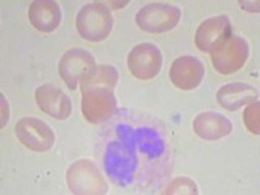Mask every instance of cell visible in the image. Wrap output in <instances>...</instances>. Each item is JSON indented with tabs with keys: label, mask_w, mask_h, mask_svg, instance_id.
<instances>
[{
	"label": "cell",
	"mask_w": 260,
	"mask_h": 195,
	"mask_svg": "<svg viewBox=\"0 0 260 195\" xmlns=\"http://www.w3.org/2000/svg\"><path fill=\"white\" fill-rule=\"evenodd\" d=\"M104 143L103 166L118 186H147L166 169L168 145L162 130L142 118L118 117Z\"/></svg>",
	"instance_id": "obj_1"
},
{
	"label": "cell",
	"mask_w": 260,
	"mask_h": 195,
	"mask_svg": "<svg viewBox=\"0 0 260 195\" xmlns=\"http://www.w3.org/2000/svg\"><path fill=\"white\" fill-rule=\"evenodd\" d=\"M77 31L89 42H102L108 38L113 27V17L104 3L86 4L76 18Z\"/></svg>",
	"instance_id": "obj_2"
},
{
	"label": "cell",
	"mask_w": 260,
	"mask_h": 195,
	"mask_svg": "<svg viewBox=\"0 0 260 195\" xmlns=\"http://www.w3.org/2000/svg\"><path fill=\"white\" fill-rule=\"evenodd\" d=\"M67 183L74 194H106L108 183L91 160L74 161L67 171Z\"/></svg>",
	"instance_id": "obj_3"
},
{
	"label": "cell",
	"mask_w": 260,
	"mask_h": 195,
	"mask_svg": "<svg viewBox=\"0 0 260 195\" xmlns=\"http://www.w3.org/2000/svg\"><path fill=\"white\" fill-rule=\"evenodd\" d=\"M181 11L178 7L167 3H150L137 13V25L147 32H166L180 22Z\"/></svg>",
	"instance_id": "obj_4"
},
{
	"label": "cell",
	"mask_w": 260,
	"mask_h": 195,
	"mask_svg": "<svg viewBox=\"0 0 260 195\" xmlns=\"http://www.w3.org/2000/svg\"><path fill=\"white\" fill-rule=\"evenodd\" d=\"M247 42L238 36H231L211 52L213 67L224 76L240 71L247 61Z\"/></svg>",
	"instance_id": "obj_5"
},
{
	"label": "cell",
	"mask_w": 260,
	"mask_h": 195,
	"mask_svg": "<svg viewBox=\"0 0 260 195\" xmlns=\"http://www.w3.org/2000/svg\"><path fill=\"white\" fill-rule=\"evenodd\" d=\"M95 59L89 51L82 48H73L62 55L59 62V74L65 85L71 90L77 89L92 69L95 68Z\"/></svg>",
	"instance_id": "obj_6"
},
{
	"label": "cell",
	"mask_w": 260,
	"mask_h": 195,
	"mask_svg": "<svg viewBox=\"0 0 260 195\" xmlns=\"http://www.w3.org/2000/svg\"><path fill=\"white\" fill-rule=\"evenodd\" d=\"M16 136L29 150L46 152L55 143V133L45 121L37 117H24L16 124Z\"/></svg>",
	"instance_id": "obj_7"
},
{
	"label": "cell",
	"mask_w": 260,
	"mask_h": 195,
	"mask_svg": "<svg viewBox=\"0 0 260 195\" xmlns=\"http://www.w3.org/2000/svg\"><path fill=\"white\" fill-rule=\"evenodd\" d=\"M117 101L112 89L95 87L82 91V113L91 124L107 121L115 113Z\"/></svg>",
	"instance_id": "obj_8"
},
{
	"label": "cell",
	"mask_w": 260,
	"mask_h": 195,
	"mask_svg": "<svg viewBox=\"0 0 260 195\" xmlns=\"http://www.w3.org/2000/svg\"><path fill=\"white\" fill-rule=\"evenodd\" d=\"M161 65V51L152 43L137 45L127 55V68L138 80L146 81L156 77Z\"/></svg>",
	"instance_id": "obj_9"
},
{
	"label": "cell",
	"mask_w": 260,
	"mask_h": 195,
	"mask_svg": "<svg viewBox=\"0 0 260 195\" xmlns=\"http://www.w3.org/2000/svg\"><path fill=\"white\" fill-rule=\"evenodd\" d=\"M203 62L190 55L177 57L169 69V78L172 83L185 91L197 89L203 81Z\"/></svg>",
	"instance_id": "obj_10"
},
{
	"label": "cell",
	"mask_w": 260,
	"mask_h": 195,
	"mask_svg": "<svg viewBox=\"0 0 260 195\" xmlns=\"http://www.w3.org/2000/svg\"><path fill=\"white\" fill-rule=\"evenodd\" d=\"M231 21L226 16L207 18L199 25L195 32V45L203 52H212L226 38L232 36Z\"/></svg>",
	"instance_id": "obj_11"
},
{
	"label": "cell",
	"mask_w": 260,
	"mask_h": 195,
	"mask_svg": "<svg viewBox=\"0 0 260 195\" xmlns=\"http://www.w3.org/2000/svg\"><path fill=\"white\" fill-rule=\"evenodd\" d=\"M36 102L42 112L57 120H67L72 113V102L62 90L51 83L39 86L36 91Z\"/></svg>",
	"instance_id": "obj_12"
},
{
	"label": "cell",
	"mask_w": 260,
	"mask_h": 195,
	"mask_svg": "<svg viewBox=\"0 0 260 195\" xmlns=\"http://www.w3.org/2000/svg\"><path fill=\"white\" fill-rule=\"evenodd\" d=\"M195 134L206 141H217L232 133L233 125L231 120L217 112L199 113L192 122Z\"/></svg>",
	"instance_id": "obj_13"
},
{
	"label": "cell",
	"mask_w": 260,
	"mask_h": 195,
	"mask_svg": "<svg viewBox=\"0 0 260 195\" xmlns=\"http://www.w3.org/2000/svg\"><path fill=\"white\" fill-rule=\"evenodd\" d=\"M30 24L42 32H52L61 22V9L53 0H37L29 8Z\"/></svg>",
	"instance_id": "obj_14"
},
{
	"label": "cell",
	"mask_w": 260,
	"mask_h": 195,
	"mask_svg": "<svg viewBox=\"0 0 260 195\" xmlns=\"http://www.w3.org/2000/svg\"><path fill=\"white\" fill-rule=\"evenodd\" d=\"M257 91L254 86L243 82H232L224 85L217 91V102L228 111H237L245 104L256 99Z\"/></svg>",
	"instance_id": "obj_15"
},
{
	"label": "cell",
	"mask_w": 260,
	"mask_h": 195,
	"mask_svg": "<svg viewBox=\"0 0 260 195\" xmlns=\"http://www.w3.org/2000/svg\"><path fill=\"white\" fill-rule=\"evenodd\" d=\"M118 82V72L112 65H96L91 73L81 82V92L95 87L115 89Z\"/></svg>",
	"instance_id": "obj_16"
},
{
	"label": "cell",
	"mask_w": 260,
	"mask_h": 195,
	"mask_svg": "<svg viewBox=\"0 0 260 195\" xmlns=\"http://www.w3.org/2000/svg\"><path fill=\"white\" fill-rule=\"evenodd\" d=\"M162 194H198V187L190 178L178 177L169 183Z\"/></svg>",
	"instance_id": "obj_17"
},
{
	"label": "cell",
	"mask_w": 260,
	"mask_h": 195,
	"mask_svg": "<svg viewBox=\"0 0 260 195\" xmlns=\"http://www.w3.org/2000/svg\"><path fill=\"white\" fill-rule=\"evenodd\" d=\"M260 103L254 101L245 110L243 113V122L251 133L260 134Z\"/></svg>",
	"instance_id": "obj_18"
},
{
	"label": "cell",
	"mask_w": 260,
	"mask_h": 195,
	"mask_svg": "<svg viewBox=\"0 0 260 195\" xmlns=\"http://www.w3.org/2000/svg\"><path fill=\"white\" fill-rule=\"evenodd\" d=\"M8 122V103H7L6 98L2 94V127Z\"/></svg>",
	"instance_id": "obj_19"
}]
</instances>
